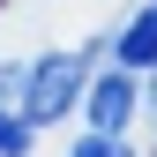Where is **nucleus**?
<instances>
[{
    "label": "nucleus",
    "instance_id": "nucleus-7",
    "mask_svg": "<svg viewBox=\"0 0 157 157\" xmlns=\"http://www.w3.org/2000/svg\"><path fill=\"white\" fill-rule=\"evenodd\" d=\"M150 105H157V82H150Z\"/></svg>",
    "mask_w": 157,
    "mask_h": 157
},
{
    "label": "nucleus",
    "instance_id": "nucleus-1",
    "mask_svg": "<svg viewBox=\"0 0 157 157\" xmlns=\"http://www.w3.org/2000/svg\"><path fill=\"white\" fill-rule=\"evenodd\" d=\"M90 90V52H45L23 82V120L30 127H52L75 112V97Z\"/></svg>",
    "mask_w": 157,
    "mask_h": 157
},
{
    "label": "nucleus",
    "instance_id": "nucleus-4",
    "mask_svg": "<svg viewBox=\"0 0 157 157\" xmlns=\"http://www.w3.org/2000/svg\"><path fill=\"white\" fill-rule=\"evenodd\" d=\"M30 135H37L30 120H8V112H0V157H23V150H30Z\"/></svg>",
    "mask_w": 157,
    "mask_h": 157
},
{
    "label": "nucleus",
    "instance_id": "nucleus-2",
    "mask_svg": "<svg viewBox=\"0 0 157 157\" xmlns=\"http://www.w3.org/2000/svg\"><path fill=\"white\" fill-rule=\"evenodd\" d=\"M82 112H90V127H97V135H120V127L135 120V67L97 75V82L82 90Z\"/></svg>",
    "mask_w": 157,
    "mask_h": 157
},
{
    "label": "nucleus",
    "instance_id": "nucleus-8",
    "mask_svg": "<svg viewBox=\"0 0 157 157\" xmlns=\"http://www.w3.org/2000/svg\"><path fill=\"white\" fill-rule=\"evenodd\" d=\"M150 8H157V0H150Z\"/></svg>",
    "mask_w": 157,
    "mask_h": 157
},
{
    "label": "nucleus",
    "instance_id": "nucleus-5",
    "mask_svg": "<svg viewBox=\"0 0 157 157\" xmlns=\"http://www.w3.org/2000/svg\"><path fill=\"white\" fill-rule=\"evenodd\" d=\"M67 157H127V142H120V135H97V127H90L82 142L67 150Z\"/></svg>",
    "mask_w": 157,
    "mask_h": 157
},
{
    "label": "nucleus",
    "instance_id": "nucleus-3",
    "mask_svg": "<svg viewBox=\"0 0 157 157\" xmlns=\"http://www.w3.org/2000/svg\"><path fill=\"white\" fill-rule=\"evenodd\" d=\"M112 60L120 67H157V8H142L120 37H112Z\"/></svg>",
    "mask_w": 157,
    "mask_h": 157
},
{
    "label": "nucleus",
    "instance_id": "nucleus-6",
    "mask_svg": "<svg viewBox=\"0 0 157 157\" xmlns=\"http://www.w3.org/2000/svg\"><path fill=\"white\" fill-rule=\"evenodd\" d=\"M15 82H23V75H15V67H0V105L15 97Z\"/></svg>",
    "mask_w": 157,
    "mask_h": 157
}]
</instances>
